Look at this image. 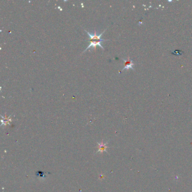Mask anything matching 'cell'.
<instances>
[{"label": "cell", "instance_id": "obj_5", "mask_svg": "<svg viewBox=\"0 0 192 192\" xmlns=\"http://www.w3.org/2000/svg\"><path fill=\"white\" fill-rule=\"evenodd\" d=\"M46 172H43L42 171H38L36 172V175L40 178H45L46 177Z\"/></svg>", "mask_w": 192, "mask_h": 192}, {"label": "cell", "instance_id": "obj_2", "mask_svg": "<svg viewBox=\"0 0 192 192\" xmlns=\"http://www.w3.org/2000/svg\"><path fill=\"white\" fill-rule=\"evenodd\" d=\"M106 31V29L104 30V32H103L101 34H100L99 35H96V31L95 30V32H94V35H91L88 32H87V31H86V32L87 33V34L88 35V36H89V39L88 40H102L103 39H101V37L103 35V34L105 32V31Z\"/></svg>", "mask_w": 192, "mask_h": 192}, {"label": "cell", "instance_id": "obj_1", "mask_svg": "<svg viewBox=\"0 0 192 192\" xmlns=\"http://www.w3.org/2000/svg\"><path fill=\"white\" fill-rule=\"evenodd\" d=\"M108 41V40H89L88 41H90V43L89 44V45L88 46V47L86 48L85 50H84V52H85L86 51H87L88 48H90V47H92L93 48H95V50H96V46H99L100 47H101L103 50L104 49V47L102 46L101 45V43L102 42H103V41Z\"/></svg>", "mask_w": 192, "mask_h": 192}, {"label": "cell", "instance_id": "obj_3", "mask_svg": "<svg viewBox=\"0 0 192 192\" xmlns=\"http://www.w3.org/2000/svg\"><path fill=\"white\" fill-rule=\"evenodd\" d=\"M107 144H108V143H106V144L104 143L103 140H102V143H98V150L97 152H99V153H103L104 151H106V149L108 148V147L107 146Z\"/></svg>", "mask_w": 192, "mask_h": 192}, {"label": "cell", "instance_id": "obj_4", "mask_svg": "<svg viewBox=\"0 0 192 192\" xmlns=\"http://www.w3.org/2000/svg\"><path fill=\"white\" fill-rule=\"evenodd\" d=\"M125 60V67L124 68V69H128V68H132V63H131V60Z\"/></svg>", "mask_w": 192, "mask_h": 192}]
</instances>
